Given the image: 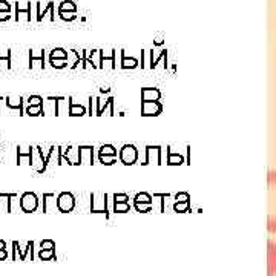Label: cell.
Segmentation results:
<instances>
[{"mask_svg": "<svg viewBox=\"0 0 276 276\" xmlns=\"http://www.w3.org/2000/svg\"><path fill=\"white\" fill-rule=\"evenodd\" d=\"M267 195H268L267 229L270 232H276V170H270L267 175Z\"/></svg>", "mask_w": 276, "mask_h": 276, "instance_id": "cell-1", "label": "cell"}, {"mask_svg": "<svg viewBox=\"0 0 276 276\" xmlns=\"http://www.w3.org/2000/svg\"><path fill=\"white\" fill-rule=\"evenodd\" d=\"M118 157L124 166H134L138 161V149L134 144H124L121 146Z\"/></svg>", "mask_w": 276, "mask_h": 276, "instance_id": "cell-2", "label": "cell"}, {"mask_svg": "<svg viewBox=\"0 0 276 276\" xmlns=\"http://www.w3.org/2000/svg\"><path fill=\"white\" fill-rule=\"evenodd\" d=\"M20 209L25 213H33L39 209V196L34 192H25L20 196Z\"/></svg>", "mask_w": 276, "mask_h": 276, "instance_id": "cell-3", "label": "cell"}, {"mask_svg": "<svg viewBox=\"0 0 276 276\" xmlns=\"http://www.w3.org/2000/svg\"><path fill=\"white\" fill-rule=\"evenodd\" d=\"M91 212L92 213H105V216L108 218V195L106 193H100V195H91Z\"/></svg>", "mask_w": 276, "mask_h": 276, "instance_id": "cell-4", "label": "cell"}, {"mask_svg": "<svg viewBox=\"0 0 276 276\" xmlns=\"http://www.w3.org/2000/svg\"><path fill=\"white\" fill-rule=\"evenodd\" d=\"M57 209L62 213H69L76 209V198L71 192H62L57 196Z\"/></svg>", "mask_w": 276, "mask_h": 276, "instance_id": "cell-5", "label": "cell"}, {"mask_svg": "<svg viewBox=\"0 0 276 276\" xmlns=\"http://www.w3.org/2000/svg\"><path fill=\"white\" fill-rule=\"evenodd\" d=\"M98 158L100 163L106 166H112L114 163H117V149L112 144H103L98 150Z\"/></svg>", "mask_w": 276, "mask_h": 276, "instance_id": "cell-6", "label": "cell"}, {"mask_svg": "<svg viewBox=\"0 0 276 276\" xmlns=\"http://www.w3.org/2000/svg\"><path fill=\"white\" fill-rule=\"evenodd\" d=\"M163 112V105L160 102H141L143 117H158Z\"/></svg>", "mask_w": 276, "mask_h": 276, "instance_id": "cell-7", "label": "cell"}, {"mask_svg": "<svg viewBox=\"0 0 276 276\" xmlns=\"http://www.w3.org/2000/svg\"><path fill=\"white\" fill-rule=\"evenodd\" d=\"M146 158H144V166L150 164L154 157L157 160V164H161V154H163V147L161 146H146Z\"/></svg>", "mask_w": 276, "mask_h": 276, "instance_id": "cell-8", "label": "cell"}, {"mask_svg": "<svg viewBox=\"0 0 276 276\" xmlns=\"http://www.w3.org/2000/svg\"><path fill=\"white\" fill-rule=\"evenodd\" d=\"M79 161L80 164L88 163L92 164L94 163V147L92 146H79Z\"/></svg>", "mask_w": 276, "mask_h": 276, "instance_id": "cell-9", "label": "cell"}, {"mask_svg": "<svg viewBox=\"0 0 276 276\" xmlns=\"http://www.w3.org/2000/svg\"><path fill=\"white\" fill-rule=\"evenodd\" d=\"M161 92L157 88H143L141 89V102H160Z\"/></svg>", "mask_w": 276, "mask_h": 276, "instance_id": "cell-10", "label": "cell"}, {"mask_svg": "<svg viewBox=\"0 0 276 276\" xmlns=\"http://www.w3.org/2000/svg\"><path fill=\"white\" fill-rule=\"evenodd\" d=\"M33 248H34V242H33V241H28V242H27V248H25V250H20L19 242H17V241H14V242H13V250H14V256H13V259H16V256H17V253H19V255H20V261H27L28 253H31V255H33Z\"/></svg>", "mask_w": 276, "mask_h": 276, "instance_id": "cell-11", "label": "cell"}, {"mask_svg": "<svg viewBox=\"0 0 276 276\" xmlns=\"http://www.w3.org/2000/svg\"><path fill=\"white\" fill-rule=\"evenodd\" d=\"M276 273V245L268 241V276Z\"/></svg>", "mask_w": 276, "mask_h": 276, "instance_id": "cell-12", "label": "cell"}, {"mask_svg": "<svg viewBox=\"0 0 276 276\" xmlns=\"http://www.w3.org/2000/svg\"><path fill=\"white\" fill-rule=\"evenodd\" d=\"M95 103H97V114L95 115H103V112L109 108V112L111 115H114V97H109L105 105H102V100L100 98H95Z\"/></svg>", "mask_w": 276, "mask_h": 276, "instance_id": "cell-13", "label": "cell"}, {"mask_svg": "<svg viewBox=\"0 0 276 276\" xmlns=\"http://www.w3.org/2000/svg\"><path fill=\"white\" fill-rule=\"evenodd\" d=\"M5 100H7V106H8L10 109H16V111H19V114H20V115H23V114H25V109H23V98H22V97H19V98L7 97Z\"/></svg>", "mask_w": 276, "mask_h": 276, "instance_id": "cell-14", "label": "cell"}, {"mask_svg": "<svg viewBox=\"0 0 276 276\" xmlns=\"http://www.w3.org/2000/svg\"><path fill=\"white\" fill-rule=\"evenodd\" d=\"M36 7H37V22H42V19H43L48 13H51V14H53V17L56 19L54 2H48L46 8H43V11H42V8H40V2H37V4H36Z\"/></svg>", "mask_w": 276, "mask_h": 276, "instance_id": "cell-15", "label": "cell"}, {"mask_svg": "<svg viewBox=\"0 0 276 276\" xmlns=\"http://www.w3.org/2000/svg\"><path fill=\"white\" fill-rule=\"evenodd\" d=\"M34 150H36V147H33V146H30V147H28V150H25V152L19 147V149H17V164H22V160H23V158H28L30 166H33Z\"/></svg>", "mask_w": 276, "mask_h": 276, "instance_id": "cell-16", "label": "cell"}, {"mask_svg": "<svg viewBox=\"0 0 276 276\" xmlns=\"http://www.w3.org/2000/svg\"><path fill=\"white\" fill-rule=\"evenodd\" d=\"M86 114V108L82 105H77L72 102V97H69V115L71 117H82Z\"/></svg>", "mask_w": 276, "mask_h": 276, "instance_id": "cell-17", "label": "cell"}, {"mask_svg": "<svg viewBox=\"0 0 276 276\" xmlns=\"http://www.w3.org/2000/svg\"><path fill=\"white\" fill-rule=\"evenodd\" d=\"M184 163V158L180 155V154H175V152H172V149H170V146L167 147V164L169 166H180V164H183Z\"/></svg>", "mask_w": 276, "mask_h": 276, "instance_id": "cell-18", "label": "cell"}, {"mask_svg": "<svg viewBox=\"0 0 276 276\" xmlns=\"http://www.w3.org/2000/svg\"><path fill=\"white\" fill-rule=\"evenodd\" d=\"M121 68L123 69H135V68H138V60L134 57L128 59L124 51H121Z\"/></svg>", "mask_w": 276, "mask_h": 276, "instance_id": "cell-19", "label": "cell"}, {"mask_svg": "<svg viewBox=\"0 0 276 276\" xmlns=\"http://www.w3.org/2000/svg\"><path fill=\"white\" fill-rule=\"evenodd\" d=\"M60 13H77V5L72 0H65V2L59 5V14Z\"/></svg>", "mask_w": 276, "mask_h": 276, "instance_id": "cell-20", "label": "cell"}, {"mask_svg": "<svg viewBox=\"0 0 276 276\" xmlns=\"http://www.w3.org/2000/svg\"><path fill=\"white\" fill-rule=\"evenodd\" d=\"M98 54H100V63H98V68H103V63H105L106 60L111 62V65H112L114 69L117 68V63H115V54H117V51H115V49L111 51V57H106V56H105V51H98Z\"/></svg>", "mask_w": 276, "mask_h": 276, "instance_id": "cell-21", "label": "cell"}, {"mask_svg": "<svg viewBox=\"0 0 276 276\" xmlns=\"http://www.w3.org/2000/svg\"><path fill=\"white\" fill-rule=\"evenodd\" d=\"M36 62L40 63V68H42V69L45 68V49L40 51V56H34V53L30 51V68H33Z\"/></svg>", "mask_w": 276, "mask_h": 276, "instance_id": "cell-22", "label": "cell"}, {"mask_svg": "<svg viewBox=\"0 0 276 276\" xmlns=\"http://www.w3.org/2000/svg\"><path fill=\"white\" fill-rule=\"evenodd\" d=\"M19 14H27L28 22H31V2H27V8H20L19 2H16V20H19Z\"/></svg>", "mask_w": 276, "mask_h": 276, "instance_id": "cell-23", "label": "cell"}, {"mask_svg": "<svg viewBox=\"0 0 276 276\" xmlns=\"http://www.w3.org/2000/svg\"><path fill=\"white\" fill-rule=\"evenodd\" d=\"M49 60H68V51H65L63 48H56L51 51Z\"/></svg>", "mask_w": 276, "mask_h": 276, "instance_id": "cell-24", "label": "cell"}, {"mask_svg": "<svg viewBox=\"0 0 276 276\" xmlns=\"http://www.w3.org/2000/svg\"><path fill=\"white\" fill-rule=\"evenodd\" d=\"M25 114L30 115V117H37V115H42L43 114V105H39V106H30L25 109Z\"/></svg>", "mask_w": 276, "mask_h": 276, "instance_id": "cell-25", "label": "cell"}, {"mask_svg": "<svg viewBox=\"0 0 276 276\" xmlns=\"http://www.w3.org/2000/svg\"><path fill=\"white\" fill-rule=\"evenodd\" d=\"M134 201L135 203H141V204H152V196L147 192H141V193L135 195Z\"/></svg>", "mask_w": 276, "mask_h": 276, "instance_id": "cell-26", "label": "cell"}, {"mask_svg": "<svg viewBox=\"0 0 276 276\" xmlns=\"http://www.w3.org/2000/svg\"><path fill=\"white\" fill-rule=\"evenodd\" d=\"M131 210V206L129 203H115L114 201V212L115 213H126Z\"/></svg>", "mask_w": 276, "mask_h": 276, "instance_id": "cell-27", "label": "cell"}, {"mask_svg": "<svg viewBox=\"0 0 276 276\" xmlns=\"http://www.w3.org/2000/svg\"><path fill=\"white\" fill-rule=\"evenodd\" d=\"M2 198H7V212H13V198H17V193H2Z\"/></svg>", "mask_w": 276, "mask_h": 276, "instance_id": "cell-28", "label": "cell"}, {"mask_svg": "<svg viewBox=\"0 0 276 276\" xmlns=\"http://www.w3.org/2000/svg\"><path fill=\"white\" fill-rule=\"evenodd\" d=\"M54 256H56V250H43V248H40V252H39V258L42 261H51Z\"/></svg>", "mask_w": 276, "mask_h": 276, "instance_id": "cell-29", "label": "cell"}, {"mask_svg": "<svg viewBox=\"0 0 276 276\" xmlns=\"http://www.w3.org/2000/svg\"><path fill=\"white\" fill-rule=\"evenodd\" d=\"M53 199H57V198H56V193H45V195H43V212H45V213H48V210H49V203H51Z\"/></svg>", "mask_w": 276, "mask_h": 276, "instance_id": "cell-30", "label": "cell"}, {"mask_svg": "<svg viewBox=\"0 0 276 276\" xmlns=\"http://www.w3.org/2000/svg\"><path fill=\"white\" fill-rule=\"evenodd\" d=\"M28 105L30 106H39V105H43V98L40 95H31L28 98Z\"/></svg>", "mask_w": 276, "mask_h": 276, "instance_id": "cell-31", "label": "cell"}, {"mask_svg": "<svg viewBox=\"0 0 276 276\" xmlns=\"http://www.w3.org/2000/svg\"><path fill=\"white\" fill-rule=\"evenodd\" d=\"M134 206L138 212H143V213H147L152 209V204H141V203H135V201H134Z\"/></svg>", "mask_w": 276, "mask_h": 276, "instance_id": "cell-32", "label": "cell"}, {"mask_svg": "<svg viewBox=\"0 0 276 276\" xmlns=\"http://www.w3.org/2000/svg\"><path fill=\"white\" fill-rule=\"evenodd\" d=\"M40 247H42L43 250H56V244H54L53 239H45V241H42V242H40Z\"/></svg>", "mask_w": 276, "mask_h": 276, "instance_id": "cell-33", "label": "cell"}, {"mask_svg": "<svg viewBox=\"0 0 276 276\" xmlns=\"http://www.w3.org/2000/svg\"><path fill=\"white\" fill-rule=\"evenodd\" d=\"M0 13L11 14V4H8L7 0H0Z\"/></svg>", "mask_w": 276, "mask_h": 276, "instance_id": "cell-34", "label": "cell"}, {"mask_svg": "<svg viewBox=\"0 0 276 276\" xmlns=\"http://www.w3.org/2000/svg\"><path fill=\"white\" fill-rule=\"evenodd\" d=\"M4 60L7 62V66H8V68H11V49H8L5 56H4L2 53H0V63H2Z\"/></svg>", "mask_w": 276, "mask_h": 276, "instance_id": "cell-35", "label": "cell"}, {"mask_svg": "<svg viewBox=\"0 0 276 276\" xmlns=\"http://www.w3.org/2000/svg\"><path fill=\"white\" fill-rule=\"evenodd\" d=\"M49 63H51V66L56 68V69H62V68H65V66L68 65L66 60H49Z\"/></svg>", "mask_w": 276, "mask_h": 276, "instance_id": "cell-36", "label": "cell"}, {"mask_svg": "<svg viewBox=\"0 0 276 276\" xmlns=\"http://www.w3.org/2000/svg\"><path fill=\"white\" fill-rule=\"evenodd\" d=\"M177 203H187V201H190V196H189V193L187 192H180V193H177Z\"/></svg>", "mask_w": 276, "mask_h": 276, "instance_id": "cell-37", "label": "cell"}, {"mask_svg": "<svg viewBox=\"0 0 276 276\" xmlns=\"http://www.w3.org/2000/svg\"><path fill=\"white\" fill-rule=\"evenodd\" d=\"M189 203L190 201H187V203H175V212H187Z\"/></svg>", "mask_w": 276, "mask_h": 276, "instance_id": "cell-38", "label": "cell"}, {"mask_svg": "<svg viewBox=\"0 0 276 276\" xmlns=\"http://www.w3.org/2000/svg\"><path fill=\"white\" fill-rule=\"evenodd\" d=\"M128 199H129V196L126 193H115L114 195V201L115 203H128Z\"/></svg>", "mask_w": 276, "mask_h": 276, "instance_id": "cell-39", "label": "cell"}, {"mask_svg": "<svg viewBox=\"0 0 276 276\" xmlns=\"http://www.w3.org/2000/svg\"><path fill=\"white\" fill-rule=\"evenodd\" d=\"M59 16H60V19H63V20H69V22H71V20H74V19L77 17V16H76V13H60Z\"/></svg>", "mask_w": 276, "mask_h": 276, "instance_id": "cell-40", "label": "cell"}, {"mask_svg": "<svg viewBox=\"0 0 276 276\" xmlns=\"http://www.w3.org/2000/svg\"><path fill=\"white\" fill-rule=\"evenodd\" d=\"M166 56H167V51H166V49H163V51H161V56H160L157 60H154V62L150 63V68H152V69H154V68H157V65H158V60H160V59H163V57H166Z\"/></svg>", "mask_w": 276, "mask_h": 276, "instance_id": "cell-41", "label": "cell"}, {"mask_svg": "<svg viewBox=\"0 0 276 276\" xmlns=\"http://www.w3.org/2000/svg\"><path fill=\"white\" fill-rule=\"evenodd\" d=\"M11 19V14H8V13H0V22H7V20H10Z\"/></svg>", "mask_w": 276, "mask_h": 276, "instance_id": "cell-42", "label": "cell"}, {"mask_svg": "<svg viewBox=\"0 0 276 276\" xmlns=\"http://www.w3.org/2000/svg\"><path fill=\"white\" fill-rule=\"evenodd\" d=\"M7 256H8V253H7V248H2V250H0V261L7 259Z\"/></svg>", "mask_w": 276, "mask_h": 276, "instance_id": "cell-43", "label": "cell"}]
</instances>
